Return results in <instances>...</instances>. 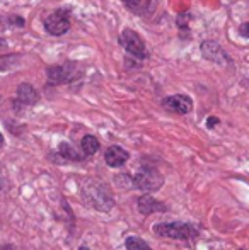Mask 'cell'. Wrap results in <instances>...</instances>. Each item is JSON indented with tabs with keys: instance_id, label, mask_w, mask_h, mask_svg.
Masks as SVG:
<instances>
[{
	"instance_id": "1",
	"label": "cell",
	"mask_w": 249,
	"mask_h": 250,
	"mask_svg": "<svg viewBox=\"0 0 249 250\" xmlns=\"http://www.w3.org/2000/svg\"><path fill=\"white\" fill-rule=\"evenodd\" d=\"M80 192H82V198L86 199V203H89L97 211L106 213L114 206L110 188L104 182L97 181V179H89V181L84 182Z\"/></svg>"
},
{
	"instance_id": "2",
	"label": "cell",
	"mask_w": 249,
	"mask_h": 250,
	"mask_svg": "<svg viewBox=\"0 0 249 250\" xmlns=\"http://www.w3.org/2000/svg\"><path fill=\"white\" fill-rule=\"evenodd\" d=\"M154 233L164 238H174V240H193V238L198 237V230L193 225L180 223V221L156 225L154 227Z\"/></svg>"
},
{
	"instance_id": "3",
	"label": "cell",
	"mask_w": 249,
	"mask_h": 250,
	"mask_svg": "<svg viewBox=\"0 0 249 250\" xmlns=\"http://www.w3.org/2000/svg\"><path fill=\"white\" fill-rule=\"evenodd\" d=\"M133 188L140 189L145 192H156L162 188L164 177L160 175V172L154 170V168H142L140 172H136V175L132 179Z\"/></svg>"
},
{
	"instance_id": "4",
	"label": "cell",
	"mask_w": 249,
	"mask_h": 250,
	"mask_svg": "<svg viewBox=\"0 0 249 250\" xmlns=\"http://www.w3.org/2000/svg\"><path fill=\"white\" fill-rule=\"evenodd\" d=\"M45 29L53 36H62L70 29V19L67 10H55L53 14L46 17L45 21Z\"/></svg>"
},
{
	"instance_id": "5",
	"label": "cell",
	"mask_w": 249,
	"mask_h": 250,
	"mask_svg": "<svg viewBox=\"0 0 249 250\" xmlns=\"http://www.w3.org/2000/svg\"><path fill=\"white\" fill-rule=\"evenodd\" d=\"M120 41H121V44H123L125 50L128 53H132L133 56H136V58H142V60L147 58L145 43H143V40L135 33V31L125 29L123 33H121Z\"/></svg>"
},
{
	"instance_id": "6",
	"label": "cell",
	"mask_w": 249,
	"mask_h": 250,
	"mask_svg": "<svg viewBox=\"0 0 249 250\" xmlns=\"http://www.w3.org/2000/svg\"><path fill=\"white\" fill-rule=\"evenodd\" d=\"M48 79L53 83H67L72 82L75 79V66L72 63H65V65H57V66H50L46 70Z\"/></svg>"
},
{
	"instance_id": "7",
	"label": "cell",
	"mask_w": 249,
	"mask_h": 250,
	"mask_svg": "<svg viewBox=\"0 0 249 250\" xmlns=\"http://www.w3.org/2000/svg\"><path fill=\"white\" fill-rule=\"evenodd\" d=\"M162 105L167 111H173V112H176V114H188L193 109V101L189 99L188 96L178 94V96L166 97V99L162 101Z\"/></svg>"
},
{
	"instance_id": "8",
	"label": "cell",
	"mask_w": 249,
	"mask_h": 250,
	"mask_svg": "<svg viewBox=\"0 0 249 250\" xmlns=\"http://www.w3.org/2000/svg\"><path fill=\"white\" fill-rule=\"evenodd\" d=\"M136 208L142 214H152V213H164L167 209L166 204L160 203V201L154 199L152 196L145 194V196H140L136 199Z\"/></svg>"
},
{
	"instance_id": "9",
	"label": "cell",
	"mask_w": 249,
	"mask_h": 250,
	"mask_svg": "<svg viewBox=\"0 0 249 250\" xmlns=\"http://www.w3.org/2000/svg\"><path fill=\"white\" fill-rule=\"evenodd\" d=\"M128 158H130L128 151H126L125 148H121V146H118V145L110 146V148L106 150V153H104V160H106V164L113 168L125 165Z\"/></svg>"
},
{
	"instance_id": "10",
	"label": "cell",
	"mask_w": 249,
	"mask_h": 250,
	"mask_svg": "<svg viewBox=\"0 0 249 250\" xmlns=\"http://www.w3.org/2000/svg\"><path fill=\"white\" fill-rule=\"evenodd\" d=\"M202 51L206 60H212V62H217V63H220V65H226V63L229 62L222 48L217 43H213V41H205V43L202 44Z\"/></svg>"
},
{
	"instance_id": "11",
	"label": "cell",
	"mask_w": 249,
	"mask_h": 250,
	"mask_svg": "<svg viewBox=\"0 0 249 250\" xmlns=\"http://www.w3.org/2000/svg\"><path fill=\"white\" fill-rule=\"evenodd\" d=\"M40 96H38L36 89L29 83H21L19 89H17V101L23 102L24 105H33L36 104Z\"/></svg>"
},
{
	"instance_id": "12",
	"label": "cell",
	"mask_w": 249,
	"mask_h": 250,
	"mask_svg": "<svg viewBox=\"0 0 249 250\" xmlns=\"http://www.w3.org/2000/svg\"><path fill=\"white\" fill-rule=\"evenodd\" d=\"M82 150L87 157H91V155L96 153V151L99 150V142H97L96 136H92V135L84 136L82 138Z\"/></svg>"
},
{
	"instance_id": "13",
	"label": "cell",
	"mask_w": 249,
	"mask_h": 250,
	"mask_svg": "<svg viewBox=\"0 0 249 250\" xmlns=\"http://www.w3.org/2000/svg\"><path fill=\"white\" fill-rule=\"evenodd\" d=\"M58 151H60V155L63 158H68V160H75V162H80L84 160V157L79 153L75 148H73L72 145H68V143H62L60 148H58Z\"/></svg>"
},
{
	"instance_id": "14",
	"label": "cell",
	"mask_w": 249,
	"mask_h": 250,
	"mask_svg": "<svg viewBox=\"0 0 249 250\" xmlns=\"http://www.w3.org/2000/svg\"><path fill=\"white\" fill-rule=\"evenodd\" d=\"M125 247L126 250H152L142 238H136V237H128L125 240Z\"/></svg>"
},
{
	"instance_id": "15",
	"label": "cell",
	"mask_w": 249,
	"mask_h": 250,
	"mask_svg": "<svg viewBox=\"0 0 249 250\" xmlns=\"http://www.w3.org/2000/svg\"><path fill=\"white\" fill-rule=\"evenodd\" d=\"M239 34L244 38H249V22H244L243 26L239 27Z\"/></svg>"
},
{
	"instance_id": "16",
	"label": "cell",
	"mask_w": 249,
	"mask_h": 250,
	"mask_svg": "<svg viewBox=\"0 0 249 250\" xmlns=\"http://www.w3.org/2000/svg\"><path fill=\"white\" fill-rule=\"evenodd\" d=\"M126 3V7H130V9H136V7L140 5V0H123Z\"/></svg>"
},
{
	"instance_id": "17",
	"label": "cell",
	"mask_w": 249,
	"mask_h": 250,
	"mask_svg": "<svg viewBox=\"0 0 249 250\" xmlns=\"http://www.w3.org/2000/svg\"><path fill=\"white\" fill-rule=\"evenodd\" d=\"M9 63H10V58H3V56H0V70H7Z\"/></svg>"
},
{
	"instance_id": "18",
	"label": "cell",
	"mask_w": 249,
	"mask_h": 250,
	"mask_svg": "<svg viewBox=\"0 0 249 250\" xmlns=\"http://www.w3.org/2000/svg\"><path fill=\"white\" fill-rule=\"evenodd\" d=\"M217 123H219V119H217V118H208V121H206V126H208V128H213Z\"/></svg>"
},
{
	"instance_id": "19",
	"label": "cell",
	"mask_w": 249,
	"mask_h": 250,
	"mask_svg": "<svg viewBox=\"0 0 249 250\" xmlns=\"http://www.w3.org/2000/svg\"><path fill=\"white\" fill-rule=\"evenodd\" d=\"M3 189H5V179H3V175L0 174V192H2Z\"/></svg>"
},
{
	"instance_id": "20",
	"label": "cell",
	"mask_w": 249,
	"mask_h": 250,
	"mask_svg": "<svg viewBox=\"0 0 249 250\" xmlns=\"http://www.w3.org/2000/svg\"><path fill=\"white\" fill-rule=\"evenodd\" d=\"M0 250H14L10 245H0Z\"/></svg>"
},
{
	"instance_id": "21",
	"label": "cell",
	"mask_w": 249,
	"mask_h": 250,
	"mask_svg": "<svg viewBox=\"0 0 249 250\" xmlns=\"http://www.w3.org/2000/svg\"><path fill=\"white\" fill-rule=\"evenodd\" d=\"M3 146V136H2V133H0V148Z\"/></svg>"
},
{
	"instance_id": "22",
	"label": "cell",
	"mask_w": 249,
	"mask_h": 250,
	"mask_svg": "<svg viewBox=\"0 0 249 250\" xmlns=\"http://www.w3.org/2000/svg\"><path fill=\"white\" fill-rule=\"evenodd\" d=\"M79 250H89V247H86V245H82V247H79Z\"/></svg>"
},
{
	"instance_id": "23",
	"label": "cell",
	"mask_w": 249,
	"mask_h": 250,
	"mask_svg": "<svg viewBox=\"0 0 249 250\" xmlns=\"http://www.w3.org/2000/svg\"><path fill=\"white\" fill-rule=\"evenodd\" d=\"M3 44H5V41H3V40H0V48H3Z\"/></svg>"
}]
</instances>
